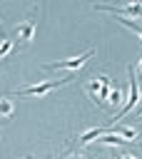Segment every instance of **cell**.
I'll list each match as a JSON object with an SVG mask.
<instances>
[{
	"instance_id": "cell-3",
	"label": "cell",
	"mask_w": 142,
	"mask_h": 159,
	"mask_svg": "<svg viewBox=\"0 0 142 159\" xmlns=\"http://www.w3.org/2000/svg\"><path fill=\"white\" fill-rule=\"evenodd\" d=\"M65 82H67V77H60V80H47V82H37V84H30V87H20V89H15V92H12V97H15V94L42 97V94H47L50 89H55V87H60V84H65Z\"/></svg>"
},
{
	"instance_id": "cell-2",
	"label": "cell",
	"mask_w": 142,
	"mask_h": 159,
	"mask_svg": "<svg viewBox=\"0 0 142 159\" xmlns=\"http://www.w3.org/2000/svg\"><path fill=\"white\" fill-rule=\"evenodd\" d=\"M110 87H112V80H110L107 75H97L95 80H90V82L85 84L87 94H92L97 104H105V99H107V92H110Z\"/></svg>"
},
{
	"instance_id": "cell-8",
	"label": "cell",
	"mask_w": 142,
	"mask_h": 159,
	"mask_svg": "<svg viewBox=\"0 0 142 159\" xmlns=\"http://www.w3.org/2000/svg\"><path fill=\"white\" fill-rule=\"evenodd\" d=\"M122 102V89L120 87H110V92H107V99H105V104H110V107H117Z\"/></svg>"
},
{
	"instance_id": "cell-7",
	"label": "cell",
	"mask_w": 142,
	"mask_h": 159,
	"mask_svg": "<svg viewBox=\"0 0 142 159\" xmlns=\"http://www.w3.org/2000/svg\"><path fill=\"white\" fill-rule=\"evenodd\" d=\"M92 142H100V144H107V147H122V144H127V139H122L120 134H115V132H110V129H105L100 137H95Z\"/></svg>"
},
{
	"instance_id": "cell-12",
	"label": "cell",
	"mask_w": 142,
	"mask_h": 159,
	"mask_svg": "<svg viewBox=\"0 0 142 159\" xmlns=\"http://www.w3.org/2000/svg\"><path fill=\"white\" fill-rule=\"evenodd\" d=\"M10 50H12V42H10V40H2V45H0V60H2L5 55H10Z\"/></svg>"
},
{
	"instance_id": "cell-4",
	"label": "cell",
	"mask_w": 142,
	"mask_h": 159,
	"mask_svg": "<svg viewBox=\"0 0 142 159\" xmlns=\"http://www.w3.org/2000/svg\"><path fill=\"white\" fill-rule=\"evenodd\" d=\"M127 75H130V87H132V94H130V102L117 112V117L112 119V122H117V119H122L125 114H130V109L137 104V99H140V84H137V65H132V67H127Z\"/></svg>"
},
{
	"instance_id": "cell-15",
	"label": "cell",
	"mask_w": 142,
	"mask_h": 159,
	"mask_svg": "<svg viewBox=\"0 0 142 159\" xmlns=\"http://www.w3.org/2000/svg\"><path fill=\"white\" fill-rule=\"evenodd\" d=\"M0 45H2V40H0Z\"/></svg>"
},
{
	"instance_id": "cell-1",
	"label": "cell",
	"mask_w": 142,
	"mask_h": 159,
	"mask_svg": "<svg viewBox=\"0 0 142 159\" xmlns=\"http://www.w3.org/2000/svg\"><path fill=\"white\" fill-rule=\"evenodd\" d=\"M92 55H95V47H90L87 52H82V55H77V57H70V60H60V62L45 65L42 70H47V72H50V70H52V72H55V70H62V72H77L80 67H85V62H87Z\"/></svg>"
},
{
	"instance_id": "cell-6",
	"label": "cell",
	"mask_w": 142,
	"mask_h": 159,
	"mask_svg": "<svg viewBox=\"0 0 142 159\" xmlns=\"http://www.w3.org/2000/svg\"><path fill=\"white\" fill-rule=\"evenodd\" d=\"M32 35H35V22H32V20H22V22L15 27V37H17L20 42H30Z\"/></svg>"
},
{
	"instance_id": "cell-11",
	"label": "cell",
	"mask_w": 142,
	"mask_h": 159,
	"mask_svg": "<svg viewBox=\"0 0 142 159\" xmlns=\"http://www.w3.org/2000/svg\"><path fill=\"white\" fill-rule=\"evenodd\" d=\"M102 132H105V129H90V132H85V134L80 137V142H82V144H87V142H92L95 137H100Z\"/></svg>"
},
{
	"instance_id": "cell-5",
	"label": "cell",
	"mask_w": 142,
	"mask_h": 159,
	"mask_svg": "<svg viewBox=\"0 0 142 159\" xmlns=\"http://www.w3.org/2000/svg\"><path fill=\"white\" fill-rule=\"evenodd\" d=\"M95 10H105V12H112V15H117V17H122V15H132L135 20L140 17V5H137V2H132V5H120V7H115V5H95Z\"/></svg>"
},
{
	"instance_id": "cell-10",
	"label": "cell",
	"mask_w": 142,
	"mask_h": 159,
	"mask_svg": "<svg viewBox=\"0 0 142 159\" xmlns=\"http://www.w3.org/2000/svg\"><path fill=\"white\" fill-rule=\"evenodd\" d=\"M115 134H120V137H122V139H127V142H135L137 129H135V127H117V129H115Z\"/></svg>"
},
{
	"instance_id": "cell-9",
	"label": "cell",
	"mask_w": 142,
	"mask_h": 159,
	"mask_svg": "<svg viewBox=\"0 0 142 159\" xmlns=\"http://www.w3.org/2000/svg\"><path fill=\"white\" fill-rule=\"evenodd\" d=\"M15 114V104L10 97H0V117H12Z\"/></svg>"
},
{
	"instance_id": "cell-13",
	"label": "cell",
	"mask_w": 142,
	"mask_h": 159,
	"mask_svg": "<svg viewBox=\"0 0 142 159\" xmlns=\"http://www.w3.org/2000/svg\"><path fill=\"white\" fill-rule=\"evenodd\" d=\"M62 159H87L85 154H80V152H65L62 154Z\"/></svg>"
},
{
	"instance_id": "cell-14",
	"label": "cell",
	"mask_w": 142,
	"mask_h": 159,
	"mask_svg": "<svg viewBox=\"0 0 142 159\" xmlns=\"http://www.w3.org/2000/svg\"><path fill=\"white\" fill-rule=\"evenodd\" d=\"M117 159H137V157H132V154H120Z\"/></svg>"
}]
</instances>
